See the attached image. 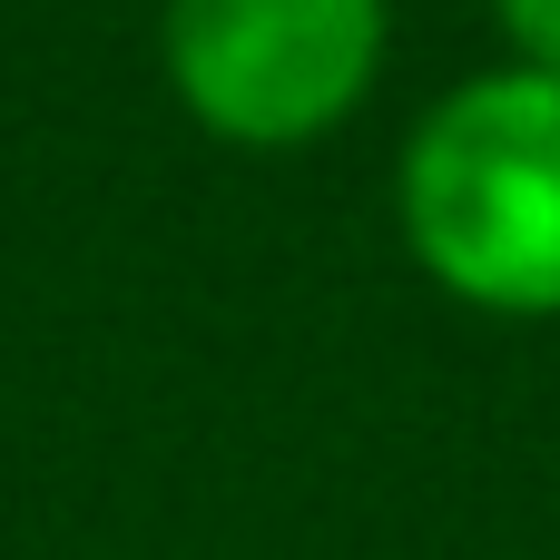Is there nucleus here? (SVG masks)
I'll return each instance as SVG.
<instances>
[{
  "mask_svg": "<svg viewBox=\"0 0 560 560\" xmlns=\"http://www.w3.org/2000/svg\"><path fill=\"white\" fill-rule=\"evenodd\" d=\"M394 207L413 266L453 305L512 325L560 315V69L512 59L433 98Z\"/></svg>",
  "mask_w": 560,
  "mask_h": 560,
  "instance_id": "nucleus-1",
  "label": "nucleus"
},
{
  "mask_svg": "<svg viewBox=\"0 0 560 560\" xmlns=\"http://www.w3.org/2000/svg\"><path fill=\"white\" fill-rule=\"evenodd\" d=\"M394 0H167L158 49L197 128L236 148L325 138L384 69Z\"/></svg>",
  "mask_w": 560,
  "mask_h": 560,
  "instance_id": "nucleus-2",
  "label": "nucleus"
},
{
  "mask_svg": "<svg viewBox=\"0 0 560 560\" xmlns=\"http://www.w3.org/2000/svg\"><path fill=\"white\" fill-rule=\"evenodd\" d=\"M492 10H502V30L532 69H560V0H492Z\"/></svg>",
  "mask_w": 560,
  "mask_h": 560,
  "instance_id": "nucleus-3",
  "label": "nucleus"
}]
</instances>
